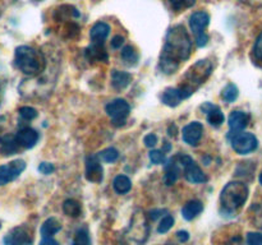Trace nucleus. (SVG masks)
Segmentation results:
<instances>
[{"instance_id": "nucleus-18", "label": "nucleus", "mask_w": 262, "mask_h": 245, "mask_svg": "<svg viewBox=\"0 0 262 245\" xmlns=\"http://www.w3.org/2000/svg\"><path fill=\"white\" fill-rule=\"evenodd\" d=\"M181 165L178 161V158L174 157L166 163L165 166V176H164V181H165L166 185H173L174 183L177 181L179 176V167L178 166Z\"/></svg>"}, {"instance_id": "nucleus-2", "label": "nucleus", "mask_w": 262, "mask_h": 245, "mask_svg": "<svg viewBox=\"0 0 262 245\" xmlns=\"http://www.w3.org/2000/svg\"><path fill=\"white\" fill-rule=\"evenodd\" d=\"M14 64L26 76H37L45 69L46 61L42 53L31 46H19L15 48Z\"/></svg>"}, {"instance_id": "nucleus-25", "label": "nucleus", "mask_w": 262, "mask_h": 245, "mask_svg": "<svg viewBox=\"0 0 262 245\" xmlns=\"http://www.w3.org/2000/svg\"><path fill=\"white\" fill-rule=\"evenodd\" d=\"M63 212L69 217H78L81 214V204L74 199H67L63 203Z\"/></svg>"}, {"instance_id": "nucleus-14", "label": "nucleus", "mask_w": 262, "mask_h": 245, "mask_svg": "<svg viewBox=\"0 0 262 245\" xmlns=\"http://www.w3.org/2000/svg\"><path fill=\"white\" fill-rule=\"evenodd\" d=\"M110 33V26L105 22H97L90 31V38L92 45H104Z\"/></svg>"}, {"instance_id": "nucleus-24", "label": "nucleus", "mask_w": 262, "mask_h": 245, "mask_svg": "<svg viewBox=\"0 0 262 245\" xmlns=\"http://www.w3.org/2000/svg\"><path fill=\"white\" fill-rule=\"evenodd\" d=\"M19 148V144L15 140V137H5L4 139L2 140V147H0V151L3 152V155H14L15 152Z\"/></svg>"}, {"instance_id": "nucleus-28", "label": "nucleus", "mask_w": 262, "mask_h": 245, "mask_svg": "<svg viewBox=\"0 0 262 245\" xmlns=\"http://www.w3.org/2000/svg\"><path fill=\"white\" fill-rule=\"evenodd\" d=\"M238 94H239V91H238V87L235 84L229 83L224 89H223V99L227 102H234L237 100Z\"/></svg>"}, {"instance_id": "nucleus-45", "label": "nucleus", "mask_w": 262, "mask_h": 245, "mask_svg": "<svg viewBox=\"0 0 262 245\" xmlns=\"http://www.w3.org/2000/svg\"><path fill=\"white\" fill-rule=\"evenodd\" d=\"M37 2H41V0H37Z\"/></svg>"}, {"instance_id": "nucleus-23", "label": "nucleus", "mask_w": 262, "mask_h": 245, "mask_svg": "<svg viewBox=\"0 0 262 245\" xmlns=\"http://www.w3.org/2000/svg\"><path fill=\"white\" fill-rule=\"evenodd\" d=\"M113 186L118 194H127L132 189V181L128 176L118 175L113 181Z\"/></svg>"}, {"instance_id": "nucleus-34", "label": "nucleus", "mask_w": 262, "mask_h": 245, "mask_svg": "<svg viewBox=\"0 0 262 245\" xmlns=\"http://www.w3.org/2000/svg\"><path fill=\"white\" fill-rule=\"evenodd\" d=\"M253 56H255L256 60L262 63V32L256 40L255 46H253Z\"/></svg>"}, {"instance_id": "nucleus-40", "label": "nucleus", "mask_w": 262, "mask_h": 245, "mask_svg": "<svg viewBox=\"0 0 262 245\" xmlns=\"http://www.w3.org/2000/svg\"><path fill=\"white\" fill-rule=\"evenodd\" d=\"M177 237L181 242H187L189 240V234L188 231H184V230H181V231L177 232Z\"/></svg>"}, {"instance_id": "nucleus-7", "label": "nucleus", "mask_w": 262, "mask_h": 245, "mask_svg": "<svg viewBox=\"0 0 262 245\" xmlns=\"http://www.w3.org/2000/svg\"><path fill=\"white\" fill-rule=\"evenodd\" d=\"M232 147L238 155H248L258 147V140L252 133L237 132L230 138Z\"/></svg>"}, {"instance_id": "nucleus-16", "label": "nucleus", "mask_w": 262, "mask_h": 245, "mask_svg": "<svg viewBox=\"0 0 262 245\" xmlns=\"http://www.w3.org/2000/svg\"><path fill=\"white\" fill-rule=\"evenodd\" d=\"M248 121H250V116L243 111H233L228 119V124H229L232 133H237L245 129L248 125Z\"/></svg>"}, {"instance_id": "nucleus-46", "label": "nucleus", "mask_w": 262, "mask_h": 245, "mask_svg": "<svg viewBox=\"0 0 262 245\" xmlns=\"http://www.w3.org/2000/svg\"><path fill=\"white\" fill-rule=\"evenodd\" d=\"M173 245H174V244H173Z\"/></svg>"}, {"instance_id": "nucleus-27", "label": "nucleus", "mask_w": 262, "mask_h": 245, "mask_svg": "<svg viewBox=\"0 0 262 245\" xmlns=\"http://www.w3.org/2000/svg\"><path fill=\"white\" fill-rule=\"evenodd\" d=\"M72 245H91L90 234L86 229H78L74 234Z\"/></svg>"}, {"instance_id": "nucleus-11", "label": "nucleus", "mask_w": 262, "mask_h": 245, "mask_svg": "<svg viewBox=\"0 0 262 245\" xmlns=\"http://www.w3.org/2000/svg\"><path fill=\"white\" fill-rule=\"evenodd\" d=\"M104 170H102L100 156L90 155L86 158V179L91 183H101Z\"/></svg>"}, {"instance_id": "nucleus-12", "label": "nucleus", "mask_w": 262, "mask_h": 245, "mask_svg": "<svg viewBox=\"0 0 262 245\" xmlns=\"http://www.w3.org/2000/svg\"><path fill=\"white\" fill-rule=\"evenodd\" d=\"M183 140L189 145H197L204 134V125L200 121H192L183 128Z\"/></svg>"}, {"instance_id": "nucleus-41", "label": "nucleus", "mask_w": 262, "mask_h": 245, "mask_svg": "<svg viewBox=\"0 0 262 245\" xmlns=\"http://www.w3.org/2000/svg\"><path fill=\"white\" fill-rule=\"evenodd\" d=\"M40 245H59V242L53 237H42Z\"/></svg>"}, {"instance_id": "nucleus-8", "label": "nucleus", "mask_w": 262, "mask_h": 245, "mask_svg": "<svg viewBox=\"0 0 262 245\" xmlns=\"http://www.w3.org/2000/svg\"><path fill=\"white\" fill-rule=\"evenodd\" d=\"M179 163L184 170V176L187 180L192 184H201L207 180V176L201 170L199 165L193 161V158L188 155H178L177 156Z\"/></svg>"}, {"instance_id": "nucleus-43", "label": "nucleus", "mask_w": 262, "mask_h": 245, "mask_svg": "<svg viewBox=\"0 0 262 245\" xmlns=\"http://www.w3.org/2000/svg\"><path fill=\"white\" fill-rule=\"evenodd\" d=\"M260 184L262 185V173L260 174Z\"/></svg>"}, {"instance_id": "nucleus-37", "label": "nucleus", "mask_w": 262, "mask_h": 245, "mask_svg": "<svg viewBox=\"0 0 262 245\" xmlns=\"http://www.w3.org/2000/svg\"><path fill=\"white\" fill-rule=\"evenodd\" d=\"M38 171L41 174H43V175H49V174H51L54 171V165L50 162H42L38 166Z\"/></svg>"}, {"instance_id": "nucleus-39", "label": "nucleus", "mask_w": 262, "mask_h": 245, "mask_svg": "<svg viewBox=\"0 0 262 245\" xmlns=\"http://www.w3.org/2000/svg\"><path fill=\"white\" fill-rule=\"evenodd\" d=\"M124 43V37L123 36H114L112 40V47L113 48H120L122 47V45Z\"/></svg>"}, {"instance_id": "nucleus-42", "label": "nucleus", "mask_w": 262, "mask_h": 245, "mask_svg": "<svg viewBox=\"0 0 262 245\" xmlns=\"http://www.w3.org/2000/svg\"><path fill=\"white\" fill-rule=\"evenodd\" d=\"M164 212H165L164 209H154V211L150 212V217L152 218V221H154V219L158 218L159 216H161V213H164Z\"/></svg>"}, {"instance_id": "nucleus-15", "label": "nucleus", "mask_w": 262, "mask_h": 245, "mask_svg": "<svg viewBox=\"0 0 262 245\" xmlns=\"http://www.w3.org/2000/svg\"><path fill=\"white\" fill-rule=\"evenodd\" d=\"M201 110L204 112H206L207 120H209L210 124L214 125V127H220V125L224 122L225 116L224 114H223L222 110H220V107L215 106V105L210 104V102H206V104L202 105Z\"/></svg>"}, {"instance_id": "nucleus-9", "label": "nucleus", "mask_w": 262, "mask_h": 245, "mask_svg": "<svg viewBox=\"0 0 262 245\" xmlns=\"http://www.w3.org/2000/svg\"><path fill=\"white\" fill-rule=\"evenodd\" d=\"M26 162L23 160H14L7 165L0 166V185L15 180L25 171Z\"/></svg>"}, {"instance_id": "nucleus-3", "label": "nucleus", "mask_w": 262, "mask_h": 245, "mask_svg": "<svg viewBox=\"0 0 262 245\" xmlns=\"http://www.w3.org/2000/svg\"><path fill=\"white\" fill-rule=\"evenodd\" d=\"M248 186L241 181H230L220 194V204H222V212L225 214H235L238 209L246 203L248 198Z\"/></svg>"}, {"instance_id": "nucleus-44", "label": "nucleus", "mask_w": 262, "mask_h": 245, "mask_svg": "<svg viewBox=\"0 0 262 245\" xmlns=\"http://www.w3.org/2000/svg\"><path fill=\"white\" fill-rule=\"evenodd\" d=\"M0 227H2V224H0Z\"/></svg>"}, {"instance_id": "nucleus-5", "label": "nucleus", "mask_w": 262, "mask_h": 245, "mask_svg": "<svg viewBox=\"0 0 262 245\" xmlns=\"http://www.w3.org/2000/svg\"><path fill=\"white\" fill-rule=\"evenodd\" d=\"M210 23V15L204 10L194 12L189 18V27L196 37V43L199 47H204L207 45L209 36L206 33V27Z\"/></svg>"}, {"instance_id": "nucleus-38", "label": "nucleus", "mask_w": 262, "mask_h": 245, "mask_svg": "<svg viewBox=\"0 0 262 245\" xmlns=\"http://www.w3.org/2000/svg\"><path fill=\"white\" fill-rule=\"evenodd\" d=\"M253 221H255L256 226L262 229V204L255 208V218H253Z\"/></svg>"}, {"instance_id": "nucleus-4", "label": "nucleus", "mask_w": 262, "mask_h": 245, "mask_svg": "<svg viewBox=\"0 0 262 245\" xmlns=\"http://www.w3.org/2000/svg\"><path fill=\"white\" fill-rule=\"evenodd\" d=\"M211 70L212 64L209 60H199L187 70V73L182 78V84L178 87L184 100L191 97L194 93V91L202 83H205V81L211 74Z\"/></svg>"}, {"instance_id": "nucleus-35", "label": "nucleus", "mask_w": 262, "mask_h": 245, "mask_svg": "<svg viewBox=\"0 0 262 245\" xmlns=\"http://www.w3.org/2000/svg\"><path fill=\"white\" fill-rule=\"evenodd\" d=\"M247 245H262V234L261 232H248L247 234Z\"/></svg>"}, {"instance_id": "nucleus-31", "label": "nucleus", "mask_w": 262, "mask_h": 245, "mask_svg": "<svg viewBox=\"0 0 262 245\" xmlns=\"http://www.w3.org/2000/svg\"><path fill=\"white\" fill-rule=\"evenodd\" d=\"M169 3L176 10H184L193 7L196 0H169Z\"/></svg>"}, {"instance_id": "nucleus-19", "label": "nucleus", "mask_w": 262, "mask_h": 245, "mask_svg": "<svg viewBox=\"0 0 262 245\" xmlns=\"http://www.w3.org/2000/svg\"><path fill=\"white\" fill-rule=\"evenodd\" d=\"M86 58L89 61H106L107 54L104 45H90L86 48Z\"/></svg>"}, {"instance_id": "nucleus-29", "label": "nucleus", "mask_w": 262, "mask_h": 245, "mask_svg": "<svg viewBox=\"0 0 262 245\" xmlns=\"http://www.w3.org/2000/svg\"><path fill=\"white\" fill-rule=\"evenodd\" d=\"M99 156L104 162L113 163L118 160V157H119V152H118L115 148L109 147V148H105L104 151H101V152L99 153Z\"/></svg>"}, {"instance_id": "nucleus-10", "label": "nucleus", "mask_w": 262, "mask_h": 245, "mask_svg": "<svg viewBox=\"0 0 262 245\" xmlns=\"http://www.w3.org/2000/svg\"><path fill=\"white\" fill-rule=\"evenodd\" d=\"M4 245H32V236L27 227L18 226L5 235Z\"/></svg>"}, {"instance_id": "nucleus-22", "label": "nucleus", "mask_w": 262, "mask_h": 245, "mask_svg": "<svg viewBox=\"0 0 262 245\" xmlns=\"http://www.w3.org/2000/svg\"><path fill=\"white\" fill-rule=\"evenodd\" d=\"M61 230V225L55 217H50V218L46 219L45 222L41 226V236L42 237H53L54 235L58 234Z\"/></svg>"}, {"instance_id": "nucleus-20", "label": "nucleus", "mask_w": 262, "mask_h": 245, "mask_svg": "<svg viewBox=\"0 0 262 245\" xmlns=\"http://www.w3.org/2000/svg\"><path fill=\"white\" fill-rule=\"evenodd\" d=\"M183 100L184 99L183 96H182L178 87H177V88H173V87L166 88L163 93V102L170 107L178 106V105L181 104V101H183Z\"/></svg>"}, {"instance_id": "nucleus-13", "label": "nucleus", "mask_w": 262, "mask_h": 245, "mask_svg": "<svg viewBox=\"0 0 262 245\" xmlns=\"http://www.w3.org/2000/svg\"><path fill=\"white\" fill-rule=\"evenodd\" d=\"M14 137L19 147L23 148H32L38 142V133L30 127L19 129Z\"/></svg>"}, {"instance_id": "nucleus-32", "label": "nucleus", "mask_w": 262, "mask_h": 245, "mask_svg": "<svg viewBox=\"0 0 262 245\" xmlns=\"http://www.w3.org/2000/svg\"><path fill=\"white\" fill-rule=\"evenodd\" d=\"M173 225H174L173 216H169L168 214V216H165L163 219H161L160 225H159L158 227V232L159 234H165V232H168L169 230L173 227Z\"/></svg>"}, {"instance_id": "nucleus-6", "label": "nucleus", "mask_w": 262, "mask_h": 245, "mask_svg": "<svg viewBox=\"0 0 262 245\" xmlns=\"http://www.w3.org/2000/svg\"><path fill=\"white\" fill-rule=\"evenodd\" d=\"M107 116L112 119L113 125L115 127H122L125 124V120L129 116L130 106L125 100L115 99L110 101L105 107Z\"/></svg>"}, {"instance_id": "nucleus-30", "label": "nucleus", "mask_w": 262, "mask_h": 245, "mask_svg": "<svg viewBox=\"0 0 262 245\" xmlns=\"http://www.w3.org/2000/svg\"><path fill=\"white\" fill-rule=\"evenodd\" d=\"M19 116L22 117L23 120H27V121H31V120H33L35 117H37V111H36L33 107H30V106H23L19 109Z\"/></svg>"}, {"instance_id": "nucleus-21", "label": "nucleus", "mask_w": 262, "mask_h": 245, "mask_svg": "<svg viewBox=\"0 0 262 245\" xmlns=\"http://www.w3.org/2000/svg\"><path fill=\"white\" fill-rule=\"evenodd\" d=\"M130 81H132V76L127 71L113 70L112 84L115 89H124L125 87L129 86Z\"/></svg>"}, {"instance_id": "nucleus-26", "label": "nucleus", "mask_w": 262, "mask_h": 245, "mask_svg": "<svg viewBox=\"0 0 262 245\" xmlns=\"http://www.w3.org/2000/svg\"><path fill=\"white\" fill-rule=\"evenodd\" d=\"M122 59L127 65L135 66L138 63V54L132 46H125L122 50Z\"/></svg>"}, {"instance_id": "nucleus-1", "label": "nucleus", "mask_w": 262, "mask_h": 245, "mask_svg": "<svg viewBox=\"0 0 262 245\" xmlns=\"http://www.w3.org/2000/svg\"><path fill=\"white\" fill-rule=\"evenodd\" d=\"M192 53V41L182 24L174 26L166 35L165 43L160 55V69L165 74H171L186 61Z\"/></svg>"}, {"instance_id": "nucleus-33", "label": "nucleus", "mask_w": 262, "mask_h": 245, "mask_svg": "<svg viewBox=\"0 0 262 245\" xmlns=\"http://www.w3.org/2000/svg\"><path fill=\"white\" fill-rule=\"evenodd\" d=\"M148 157H150L151 162L156 163V165H160V163H165V152L164 151L159 150H152L148 153Z\"/></svg>"}, {"instance_id": "nucleus-17", "label": "nucleus", "mask_w": 262, "mask_h": 245, "mask_svg": "<svg viewBox=\"0 0 262 245\" xmlns=\"http://www.w3.org/2000/svg\"><path fill=\"white\" fill-rule=\"evenodd\" d=\"M202 211H204V204H202V202L193 199V201H189L188 203L184 204V207L182 208V216H183V218L187 219V221H192V219L196 218Z\"/></svg>"}, {"instance_id": "nucleus-36", "label": "nucleus", "mask_w": 262, "mask_h": 245, "mask_svg": "<svg viewBox=\"0 0 262 245\" xmlns=\"http://www.w3.org/2000/svg\"><path fill=\"white\" fill-rule=\"evenodd\" d=\"M143 143H145L146 147L148 148L155 147L156 143H158V137H156V134H152V133H151V134L146 135L145 139H143Z\"/></svg>"}]
</instances>
